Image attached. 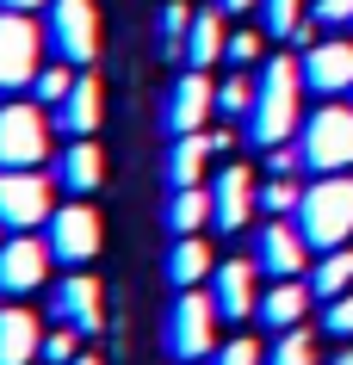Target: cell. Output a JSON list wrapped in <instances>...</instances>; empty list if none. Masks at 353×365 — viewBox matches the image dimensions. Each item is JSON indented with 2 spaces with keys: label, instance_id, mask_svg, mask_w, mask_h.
<instances>
[{
  "label": "cell",
  "instance_id": "44dd1931",
  "mask_svg": "<svg viewBox=\"0 0 353 365\" xmlns=\"http://www.w3.org/2000/svg\"><path fill=\"white\" fill-rule=\"evenodd\" d=\"M223 43H230V31H223V6H205V13H193V25H186L180 56H186V68H211V62L223 56Z\"/></svg>",
  "mask_w": 353,
  "mask_h": 365
},
{
  "label": "cell",
  "instance_id": "603a6c76",
  "mask_svg": "<svg viewBox=\"0 0 353 365\" xmlns=\"http://www.w3.org/2000/svg\"><path fill=\"white\" fill-rule=\"evenodd\" d=\"M260 31L267 38H285V43H316V25L304 19V0H260Z\"/></svg>",
  "mask_w": 353,
  "mask_h": 365
},
{
  "label": "cell",
  "instance_id": "f546056e",
  "mask_svg": "<svg viewBox=\"0 0 353 365\" xmlns=\"http://www.w3.org/2000/svg\"><path fill=\"white\" fill-rule=\"evenodd\" d=\"M217 112L248 118V112H255V81H248V75H230L223 87H217Z\"/></svg>",
  "mask_w": 353,
  "mask_h": 365
},
{
  "label": "cell",
  "instance_id": "3957f363",
  "mask_svg": "<svg viewBox=\"0 0 353 365\" xmlns=\"http://www.w3.org/2000/svg\"><path fill=\"white\" fill-rule=\"evenodd\" d=\"M297 155L310 173H347L353 168V106H322V112L304 118L297 130Z\"/></svg>",
  "mask_w": 353,
  "mask_h": 365
},
{
  "label": "cell",
  "instance_id": "4316f807",
  "mask_svg": "<svg viewBox=\"0 0 353 365\" xmlns=\"http://www.w3.org/2000/svg\"><path fill=\"white\" fill-rule=\"evenodd\" d=\"M267 365H316V334L304 322H297V328H279L273 346H267Z\"/></svg>",
  "mask_w": 353,
  "mask_h": 365
},
{
  "label": "cell",
  "instance_id": "30bf717a",
  "mask_svg": "<svg viewBox=\"0 0 353 365\" xmlns=\"http://www.w3.org/2000/svg\"><path fill=\"white\" fill-rule=\"evenodd\" d=\"M304 254H310V242H304V230H297L292 217H267L255 230V260L267 279H304Z\"/></svg>",
  "mask_w": 353,
  "mask_h": 365
},
{
  "label": "cell",
  "instance_id": "d6986e66",
  "mask_svg": "<svg viewBox=\"0 0 353 365\" xmlns=\"http://www.w3.org/2000/svg\"><path fill=\"white\" fill-rule=\"evenodd\" d=\"M99 112H106V93H99V81H93V75H75L68 99H62L50 118H56V130H62V136H93V130H99Z\"/></svg>",
  "mask_w": 353,
  "mask_h": 365
},
{
  "label": "cell",
  "instance_id": "7c38bea8",
  "mask_svg": "<svg viewBox=\"0 0 353 365\" xmlns=\"http://www.w3.org/2000/svg\"><path fill=\"white\" fill-rule=\"evenodd\" d=\"M304 87L322 99L353 93V38H316L304 50Z\"/></svg>",
  "mask_w": 353,
  "mask_h": 365
},
{
  "label": "cell",
  "instance_id": "9a60e30c",
  "mask_svg": "<svg viewBox=\"0 0 353 365\" xmlns=\"http://www.w3.org/2000/svg\"><path fill=\"white\" fill-rule=\"evenodd\" d=\"M217 112V87L205 81V68H186V75L168 87V130L174 136H193V130H205V118Z\"/></svg>",
  "mask_w": 353,
  "mask_h": 365
},
{
  "label": "cell",
  "instance_id": "ffe728a7",
  "mask_svg": "<svg viewBox=\"0 0 353 365\" xmlns=\"http://www.w3.org/2000/svg\"><path fill=\"white\" fill-rule=\"evenodd\" d=\"M310 297H316V291H310V279H273V285L260 291V309H255V316L279 334V328H297V322H304Z\"/></svg>",
  "mask_w": 353,
  "mask_h": 365
},
{
  "label": "cell",
  "instance_id": "8d00e7d4",
  "mask_svg": "<svg viewBox=\"0 0 353 365\" xmlns=\"http://www.w3.org/2000/svg\"><path fill=\"white\" fill-rule=\"evenodd\" d=\"M316 25H353V0H316Z\"/></svg>",
  "mask_w": 353,
  "mask_h": 365
},
{
  "label": "cell",
  "instance_id": "cb8c5ba5",
  "mask_svg": "<svg viewBox=\"0 0 353 365\" xmlns=\"http://www.w3.org/2000/svg\"><path fill=\"white\" fill-rule=\"evenodd\" d=\"M205 155H217L205 130L174 136V149H168V186H198V180H205Z\"/></svg>",
  "mask_w": 353,
  "mask_h": 365
},
{
  "label": "cell",
  "instance_id": "277c9868",
  "mask_svg": "<svg viewBox=\"0 0 353 365\" xmlns=\"http://www.w3.org/2000/svg\"><path fill=\"white\" fill-rule=\"evenodd\" d=\"M217 297L211 291H180L174 309H168V353H174L180 365H198V359H211L217 353Z\"/></svg>",
  "mask_w": 353,
  "mask_h": 365
},
{
  "label": "cell",
  "instance_id": "7402d4cb",
  "mask_svg": "<svg viewBox=\"0 0 353 365\" xmlns=\"http://www.w3.org/2000/svg\"><path fill=\"white\" fill-rule=\"evenodd\" d=\"M217 272L211 248H205V235H174V254H168V279H174L180 291H198L205 279Z\"/></svg>",
  "mask_w": 353,
  "mask_h": 365
},
{
  "label": "cell",
  "instance_id": "9c48e42d",
  "mask_svg": "<svg viewBox=\"0 0 353 365\" xmlns=\"http://www.w3.org/2000/svg\"><path fill=\"white\" fill-rule=\"evenodd\" d=\"M44 242H50V254H56L62 267H87L99 254V211L93 205H56L50 211V223H44Z\"/></svg>",
  "mask_w": 353,
  "mask_h": 365
},
{
  "label": "cell",
  "instance_id": "8fae6325",
  "mask_svg": "<svg viewBox=\"0 0 353 365\" xmlns=\"http://www.w3.org/2000/svg\"><path fill=\"white\" fill-rule=\"evenodd\" d=\"M50 260H56V254H50V242H38V235L13 230L6 242H0V291H6V297H25V291H38Z\"/></svg>",
  "mask_w": 353,
  "mask_h": 365
},
{
  "label": "cell",
  "instance_id": "60d3db41",
  "mask_svg": "<svg viewBox=\"0 0 353 365\" xmlns=\"http://www.w3.org/2000/svg\"><path fill=\"white\" fill-rule=\"evenodd\" d=\"M75 365H99V359H93V353H81V359H75Z\"/></svg>",
  "mask_w": 353,
  "mask_h": 365
},
{
  "label": "cell",
  "instance_id": "6da1fadb",
  "mask_svg": "<svg viewBox=\"0 0 353 365\" xmlns=\"http://www.w3.org/2000/svg\"><path fill=\"white\" fill-rule=\"evenodd\" d=\"M304 62L292 56H273V62H260V75H255V112L242 118L248 124V143L255 149H279V143H292V130H304Z\"/></svg>",
  "mask_w": 353,
  "mask_h": 365
},
{
  "label": "cell",
  "instance_id": "4dcf8cb0",
  "mask_svg": "<svg viewBox=\"0 0 353 365\" xmlns=\"http://www.w3.org/2000/svg\"><path fill=\"white\" fill-rule=\"evenodd\" d=\"M211 365H267V346L248 341V334H235V341H223L211 353Z\"/></svg>",
  "mask_w": 353,
  "mask_h": 365
},
{
  "label": "cell",
  "instance_id": "8992f818",
  "mask_svg": "<svg viewBox=\"0 0 353 365\" xmlns=\"http://www.w3.org/2000/svg\"><path fill=\"white\" fill-rule=\"evenodd\" d=\"M50 106H0V168H38L44 149H50V124L56 118H44Z\"/></svg>",
  "mask_w": 353,
  "mask_h": 365
},
{
  "label": "cell",
  "instance_id": "5bb4252c",
  "mask_svg": "<svg viewBox=\"0 0 353 365\" xmlns=\"http://www.w3.org/2000/svg\"><path fill=\"white\" fill-rule=\"evenodd\" d=\"M260 211V186H255V173L248 168H223L211 180V230H242L248 217Z\"/></svg>",
  "mask_w": 353,
  "mask_h": 365
},
{
  "label": "cell",
  "instance_id": "b9f144b4",
  "mask_svg": "<svg viewBox=\"0 0 353 365\" xmlns=\"http://www.w3.org/2000/svg\"><path fill=\"white\" fill-rule=\"evenodd\" d=\"M0 230H6V223H0ZM0 242H6V235H0Z\"/></svg>",
  "mask_w": 353,
  "mask_h": 365
},
{
  "label": "cell",
  "instance_id": "7a4b0ae2",
  "mask_svg": "<svg viewBox=\"0 0 353 365\" xmlns=\"http://www.w3.org/2000/svg\"><path fill=\"white\" fill-rule=\"evenodd\" d=\"M297 230L316 254L347 248L353 235V173H316L304 186V205H297Z\"/></svg>",
  "mask_w": 353,
  "mask_h": 365
},
{
  "label": "cell",
  "instance_id": "484cf974",
  "mask_svg": "<svg viewBox=\"0 0 353 365\" xmlns=\"http://www.w3.org/2000/svg\"><path fill=\"white\" fill-rule=\"evenodd\" d=\"M310 291L329 304V297H341V291H353V248H329L322 260L310 267Z\"/></svg>",
  "mask_w": 353,
  "mask_h": 365
},
{
  "label": "cell",
  "instance_id": "d6a6232c",
  "mask_svg": "<svg viewBox=\"0 0 353 365\" xmlns=\"http://www.w3.org/2000/svg\"><path fill=\"white\" fill-rule=\"evenodd\" d=\"M223 62H235V68L260 62V31H230V43H223Z\"/></svg>",
  "mask_w": 353,
  "mask_h": 365
},
{
  "label": "cell",
  "instance_id": "1f68e13d",
  "mask_svg": "<svg viewBox=\"0 0 353 365\" xmlns=\"http://www.w3.org/2000/svg\"><path fill=\"white\" fill-rule=\"evenodd\" d=\"M322 328H329L334 341H353V291L329 297V309H322Z\"/></svg>",
  "mask_w": 353,
  "mask_h": 365
},
{
  "label": "cell",
  "instance_id": "2e32d148",
  "mask_svg": "<svg viewBox=\"0 0 353 365\" xmlns=\"http://www.w3.org/2000/svg\"><path fill=\"white\" fill-rule=\"evenodd\" d=\"M255 279H260L255 260H223V267L211 272V297H217V316H223V322H248L260 309Z\"/></svg>",
  "mask_w": 353,
  "mask_h": 365
},
{
  "label": "cell",
  "instance_id": "ba28073f",
  "mask_svg": "<svg viewBox=\"0 0 353 365\" xmlns=\"http://www.w3.org/2000/svg\"><path fill=\"white\" fill-rule=\"evenodd\" d=\"M50 186L56 180H44V173L31 168H0V223L6 230H38V223H50Z\"/></svg>",
  "mask_w": 353,
  "mask_h": 365
},
{
  "label": "cell",
  "instance_id": "e575fe53",
  "mask_svg": "<svg viewBox=\"0 0 353 365\" xmlns=\"http://www.w3.org/2000/svg\"><path fill=\"white\" fill-rule=\"evenodd\" d=\"M75 328H56V334H44V365H75Z\"/></svg>",
  "mask_w": 353,
  "mask_h": 365
},
{
  "label": "cell",
  "instance_id": "ac0fdd59",
  "mask_svg": "<svg viewBox=\"0 0 353 365\" xmlns=\"http://www.w3.org/2000/svg\"><path fill=\"white\" fill-rule=\"evenodd\" d=\"M44 353V328L31 309L0 304V365H31Z\"/></svg>",
  "mask_w": 353,
  "mask_h": 365
},
{
  "label": "cell",
  "instance_id": "f1b7e54d",
  "mask_svg": "<svg viewBox=\"0 0 353 365\" xmlns=\"http://www.w3.org/2000/svg\"><path fill=\"white\" fill-rule=\"evenodd\" d=\"M75 62H56V68H38V81H31V93H38V106H50L56 112L62 99H68V87H75V75H68Z\"/></svg>",
  "mask_w": 353,
  "mask_h": 365
},
{
  "label": "cell",
  "instance_id": "e0dca14e",
  "mask_svg": "<svg viewBox=\"0 0 353 365\" xmlns=\"http://www.w3.org/2000/svg\"><path fill=\"white\" fill-rule=\"evenodd\" d=\"M50 180H56L62 192L87 198L99 180H106V155H99V143H93V136H68V149L56 155V173H50Z\"/></svg>",
  "mask_w": 353,
  "mask_h": 365
},
{
  "label": "cell",
  "instance_id": "f35d334b",
  "mask_svg": "<svg viewBox=\"0 0 353 365\" xmlns=\"http://www.w3.org/2000/svg\"><path fill=\"white\" fill-rule=\"evenodd\" d=\"M223 13H248V6H260V0H217Z\"/></svg>",
  "mask_w": 353,
  "mask_h": 365
},
{
  "label": "cell",
  "instance_id": "ab89813d",
  "mask_svg": "<svg viewBox=\"0 0 353 365\" xmlns=\"http://www.w3.org/2000/svg\"><path fill=\"white\" fill-rule=\"evenodd\" d=\"M329 365H353V346H341V353H334V359Z\"/></svg>",
  "mask_w": 353,
  "mask_h": 365
},
{
  "label": "cell",
  "instance_id": "4fadbf2b",
  "mask_svg": "<svg viewBox=\"0 0 353 365\" xmlns=\"http://www.w3.org/2000/svg\"><path fill=\"white\" fill-rule=\"evenodd\" d=\"M50 322L75 328V334H93L99 328V279L93 272H62L50 285Z\"/></svg>",
  "mask_w": 353,
  "mask_h": 365
},
{
  "label": "cell",
  "instance_id": "5b68a950",
  "mask_svg": "<svg viewBox=\"0 0 353 365\" xmlns=\"http://www.w3.org/2000/svg\"><path fill=\"white\" fill-rule=\"evenodd\" d=\"M44 38H50L56 62H93L99 56V13H93V0H50Z\"/></svg>",
  "mask_w": 353,
  "mask_h": 365
},
{
  "label": "cell",
  "instance_id": "d4e9b609",
  "mask_svg": "<svg viewBox=\"0 0 353 365\" xmlns=\"http://www.w3.org/2000/svg\"><path fill=\"white\" fill-rule=\"evenodd\" d=\"M205 223H211V186H174V198H168V230L198 235Z\"/></svg>",
  "mask_w": 353,
  "mask_h": 365
},
{
  "label": "cell",
  "instance_id": "d590c367",
  "mask_svg": "<svg viewBox=\"0 0 353 365\" xmlns=\"http://www.w3.org/2000/svg\"><path fill=\"white\" fill-rule=\"evenodd\" d=\"M297 168H304L297 143H279V149H267V173H297Z\"/></svg>",
  "mask_w": 353,
  "mask_h": 365
},
{
  "label": "cell",
  "instance_id": "836d02e7",
  "mask_svg": "<svg viewBox=\"0 0 353 365\" xmlns=\"http://www.w3.org/2000/svg\"><path fill=\"white\" fill-rule=\"evenodd\" d=\"M186 25H193V13L174 0V6L161 13V50H180V43H186Z\"/></svg>",
  "mask_w": 353,
  "mask_h": 365
},
{
  "label": "cell",
  "instance_id": "74e56055",
  "mask_svg": "<svg viewBox=\"0 0 353 365\" xmlns=\"http://www.w3.org/2000/svg\"><path fill=\"white\" fill-rule=\"evenodd\" d=\"M0 6H6V13H38L44 0H0Z\"/></svg>",
  "mask_w": 353,
  "mask_h": 365
},
{
  "label": "cell",
  "instance_id": "83f0119b",
  "mask_svg": "<svg viewBox=\"0 0 353 365\" xmlns=\"http://www.w3.org/2000/svg\"><path fill=\"white\" fill-rule=\"evenodd\" d=\"M297 205H304V186H297L292 173H273V180L260 186V211L267 217H297Z\"/></svg>",
  "mask_w": 353,
  "mask_h": 365
},
{
  "label": "cell",
  "instance_id": "52a82bcc",
  "mask_svg": "<svg viewBox=\"0 0 353 365\" xmlns=\"http://www.w3.org/2000/svg\"><path fill=\"white\" fill-rule=\"evenodd\" d=\"M44 43L50 38H38L31 13H6V6H0V93H19V87L38 81Z\"/></svg>",
  "mask_w": 353,
  "mask_h": 365
}]
</instances>
